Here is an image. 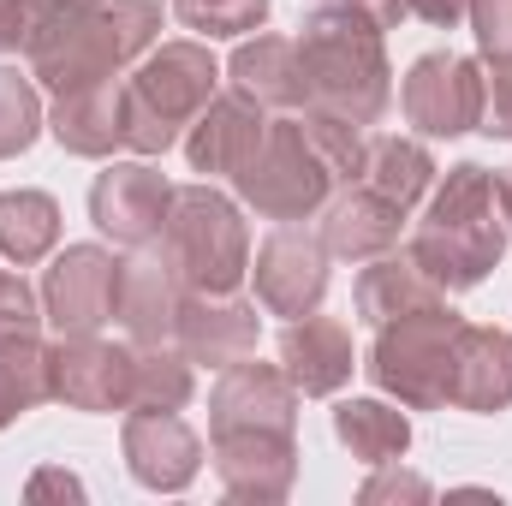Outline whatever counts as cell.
Wrapping results in <instances>:
<instances>
[{
    "label": "cell",
    "instance_id": "4316f807",
    "mask_svg": "<svg viewBox=\"0 0 512 506\" xmlns=\"http://www.w3.org/2000/svg\"><path fill=\"white\" fill-rule=\"evenodd\" d=\"M60 245V209L48 191H6L0 197V251L12 256L18 268L42 262Z\"/></svg>",
    "mask_w": 512,
    "mask_h": 506
},
{
    "label": "cell",
    "instance_id": "f546056e",
    "mask_svg": "<svg viewBox=\"0 0 512 506\" xmlns=\"http://www.w3.org/2000/svg\"><path fill=\"white\" fill-rule=\"evenodd\" d=\"M173 18L197 36H245L262 30L268 0H173Z\"/></svg>",
    "mask_w": 512,
    "mask_h": 506
},
{
    "label": "cell",
    "instance_id": "277c9868",
    "mask_svg": "<svg viewBox=\"0 0 512 506\" xmlns=\"http://www.w3.org/2000/svg\"><path fill=\"white\" fill-rule=\"evenodd\" d=\"M501 251H507V221H501V203H495V173L465 161L429 197V215L417 221L405 256L441 292H465L501 262Z\"/></svg>",
    "mask_w": 512,
    "mask_h": 506
},
{
    "label": "cell",
    "instance_id": "9c48e42d",
    "mask_svg": "<svg viewBox=\"0 0 512 506\" xmlns=\"http://www.w3.org/2000/svg\"><path fill=\"white\" fill-rule=\"evenodd\" d=\"M256 274V304L268 316H310L328 292V245L304 233L298 221H280L251 262Z\"/></svg>",
    "mask_w": 512,
    "mask_h": 506
},
{
    "label": "cell",
    "instance_id": "44dd1931",
    "mask_svg": "<svg viewBox=\"0 0 512 506\" xmlns=\"http://www.w3.org/2000/svg\"><path fill=\"white\" fill-rule=\"evenodd\" d=\"M405 233V209L382 197L376 185H358L346 197H328V221H322V245L328 256H352V262H370L387 256Z\"/></svg>",
    "mask_w": 512,
    "mask_h": 506
},
{
    "label": "cell",
    "instance_id": "8d00e7d4",
    "mask_svg": "<svg viewBox=\"0 0 512 506\" xmlns=\"http://www.w3.org/2000/svg\"><path fill=\"white\" fill-rule=\"evenodd\" d=\"M495 203H501V221L512 233V173H495Z\"/></svg>",
    "mask_w": 512,
    "mask_h": 506
},
{
    "label": "cell",
    "instance_id": "836d02e7",
    "mask_svg": "<svg viewBox=\"0 0 512 506\" xmlns=\"http://www.w3.org/2000/svg\"><path fill=\"white\" fill-rule=\"evenodd\" d=\"M477 131L512 137V60H495V72L483 78V120H477Z\"/></svg>",
    "mask_w": 512,
    "mask_h": 506
},
{
    "label": "cell",
    "instance_id": "d6986e66",
    "mask_svg": "<svg viewBox=\"0 0 512 506\" xmlns=\"http://www.w3.org/2000/svg\"><path fill=\"white\" fill-rule=\"evenodd\" d=\"M215 471L227 495L274 501L292 489V429H233L215 435Z\"/></svg>",
    "mask_w": 512,
    "mask_h": 506
},
{
    "label": "cell",
    "instance_id": "83f0119b",
    "mask_svg": "<svg viewBox=\"0 0 512 506\" xmlns=\"http://www.w3.org/2000/svg\"><path fill=\"white\" fill-rule=\"evenodd\" d=\"M54 399V364H48V346H36V334H18V340H0V429L12 417H24L30 405Z\"/></svg>",
    "mask_w": 512,
    "mask_h": 506
},
{
    "label": "cell",
    "instance_id": "8fae6325",
    "mask_svg": "<svg viewBox=\"0 0 512 506\" xmlns=\"http://www.w3.org/2000/svg\"><path fill=\"white\" fill-rule=\"evenodd\" d=\"M48 364H54V399L78 405V411H131L137 405V352H126V346L66 334L60 346H48Z\"/></svg>",
    "mask_w": 512,
    "mask_h": 506
},
{
    "label": "cell",
    "instance_id": "5b68a950",
    "mask_svg": "<svg viewBox=\"0 0 512 506\" xmlns=\"http://www.w3.org/2000/svg\"><path fill=\"white\" fill-rule=\"evenodd\" d=\"M155 245L185 274L191 292H209V298L233 292L251 274V233H245L239 209L209 185H173Z\"/></svg>",
    "mask_w": 512,
    "mask_h": 506
},
{
    "label": "cell",
    "instance_id": "52a82bcc",
    "mask_svg": "<svg viewBox=\"0 0 512 506\" xmlns=\"http://www.w3.org/2000/svg\"><path fill=\"white\" fill-rule=\"evenodd\" d=\"M459 334L465 316L447 310V298L393 316L382 322L376 346H370V376L382 381L387 393H399V405H453V370H459Z\"/></svg>",
    "mask_w": 512,
    "mask_h": 506
},
{
    "label": "cell",
    "instance_id": "2e32d148",
    "mask_svg": "<svg viewBox=\"0 0 512 506\" xmlns=\"http://www.w3.org/2000/svg\"><path fill=\"white\" fill-rule=\"evenodd\" d=\"M126 465L143 489H185L203 465V441L179 411H137L126 423Z\"/></svg>",
    "mask_w": 512,
    "mask_h": 506
},
{
    "label": "cell",
    "instance_id": "9a60e30c",
    "mask_svg": "<svg viewBox=\"0 0 512 506\" xmlns=\"http://www.w3.org/2000/svg\"><path fill=\"white\" fill-rule=\"evenodd\" d=\"M292 405L298 387L274 364H233L215 399H209V435H233V429H292Z\"/></svg>",
    "mask_w": 512,
    "mask_h": 506
},
{
    "label": "cell",
    "instance_id": "d4e9b609",
    "mask_svg": "<svg viewBox=\"0 0 512 506\" xmlns=\"http://www.w3.org/2000/svg\"><path fill=\"white\" fill-rule=\"evenodd\" d=\"M364 185H376L382 197H393V203L411 215V203L435 185V161H429V149H423L417 137L382 131V137L364 143Z\"/></svg>",
    "mask_w": 512,
    "mask_h": 506
},
{
    "label": "cell",
    "instance_id": "8992f818",
    "mask_svg": "<svg viewBox=\"0 0 512 506\" xmlns=\"http://www.w3.org/2000/svg\"><path fill=\"white\" fill-rule=\"evenodd\" d=\"M215 60L197 42H161L126 78V149L161 155L179 126H191L215 96Z\"/></svg>",
    "mask_w": 512,
    "mask_h": 506
},
{
    "label": "cell",
    "instance_id": "603a6c76",
    "mask_svg": "<svg viewBox=\"0 0 512 506\" xmlns=\"http://www.w3.org/2000/svg\"><path fill=\"white\" fill-rule=\"evenodd\" d=\"M459 411H501L512 405V334L507 328H471L459 334V370H453Z\"/></svg>",
    "mask_w": 512,
    "mask_h": 506
},
{
    "label": "cell",
    "instance_id": "e575fe53",
    "mask_svg": "<svg viewBox=\"0 0 512 506\" xmlns=\"http://www.w3.org/2000/svg\"><path fill=\"white\" fill-rule=\"evenodd\" d=\"M399 12L435 24V30H453L459 18H471V0H399Z\"/></svg>",
    "mask_w": 512,
    "mask_h": 506
},
{
    "label": "cell",
    "instance_id": "1f68e13d",
    "mask_svg": "<svg viewBox=\"0 0 512 506\" xmlns=\"http://www.w3.org/2000/svg\"><path fill=\"white\" fill-rule=\"evenodd\" d=\"M42 310H36V292L24 274L0 268V340H18V334H36Z\"/></svg>",
    "mask_w": 512,
    "mask_h": 506
},
{
    "label": "cell",
    "instance_id": "30bf717a",
    "mask_svg": "<svg viewBox=\"0 0 512 506\" xmlns=\"http://www.w3.org/2000/svg\"><path fill=\"white\" fill-rule=\"evenodd\" d=\"M191 304V286L185 274L167 262V251L149 239L120 262V298H114V316L137 346H167L179 334V316Z\"/></svg>",
    "mask_w": 512,
    "mask_h": 506
},
{
    "label": "cell",
    "instance_id": "f1b7e54d",
    "mask_svg": "<svg viewBox=\"0 0 512 506\" xmlns=\"http://www.w3.org/2000/svg\"><path fill=\"white\" fill-rule=\"evenodd\" d=\"M191 399V358L179 352H143L137 358V405L131 411H179Z\"/></svg>",
    "mask_w": 512,
    "mask_h": 506
},
{
    "label": "cell",
    "instance_id": "cb8c5ba5",
    "mask_svg": "<svg viewBox=\"0 0 512 506\" xmlns=\"http://www.w3.org/2000/svg\"><path fill=\"white\" fill-rule=\"evenodd\" d=\"M441 298V286L411 262V256H370V268L358 274V316L370 322V328H382L393 316H411V310H423V304H435Z\"/></svg>",
    "mask_w": 512,
    "mask_h": 506
},
{
    "label": "cell",
    "instance_id": "ba28073f",
    "mask_svg": "<svg viewBox=\"0 0 512 506\" xmlns=\"http://www.w3.org/2000/svg\"><path fill=\"white\" fill-rule=\"evenodd\" d=\"M405 120L429 137H459L483 120V72L465 54H423L399 84Z\"/></svg>",
    "mask_w": 512,
    "mask_h": 506
},
{
    "label": "cell",
    "instance_id": "5bb4252c",
    "mask_svg": "<svg viewBox=\"0 0 512 506\" xmlns=\"http://www.w3.org/2000/svg\"><path fill=\"white\" fill-rule=\"evenodd\" d=\"M268 137V120H262V102L245 96V90H227V96H209V108L191 120V137H185V155L197 173H233L251 161Z\"/></svg>",
    "mask_w": 512,
    "mask_h": 506
},
{
    "label": "cell",
    "instance_id": "4dcf8cb0",
    "mask_svg": "<svg viewBox=\"0 0 512 506\" xmlns=\"http://www.w3.org/2000/svg\"><path fill=\"white\" fill-rule=\"evenodd\" d=\"M36 126H42V108H36L30 78H18L12 66H0V161L24 155L36 143Z\"/></svg>",
    "mask_w": 512,
    "mask_h": 506
},
{
    "label": "cell",
    "instance_id": "6da1fadb",
    "mask_svg": "<svg viewBox=\"0 0 512 506\" xmlns=\"http://www.w3.org/2000/svg\"><path fill=\"white\" fill-rule=\"evenodd\" d=\"M161 0H30L24 60L48 90L120 78L155 48Z\"/></svg>",
    "mask_w": 512,
    "mask_h": 506
},
{
    "label": "cell",
    "instance_id": "ffe728a7",
    "mask_svg": "<svg viewBox=\"0 0 512 506\" xmlns=\"http://www.w3.org/2000/svg\"><path fill=\"white\" fill-rule=\"evenodd\" d=\"M280 370L298 393H334L352 376V334L334 316H292V328L280 334Z\"/></svg>",
    "mask_w": 512,
    "mask_h": 506
},
{
    "label": "cell",
    "instance_id": "4fadbf2b",
    "mask_svg": "<svg viewBox=\"0 0 512 506\" xmlns=\"http://www.w3.org/2000/svg\"><path fill=\"white\" fill-rule=\"evenodd\" d=\"M167 197H173V185H167L155 167L126 161V167H108V173L96 179L90 215H96V227H102L114 245H131V251H137V245H149V239L161 233Z\"/></svg>",
    "mask_w": 512,
    "mask_h": 506
},
{
    "label": "cell",
    "instance_id": "ac0fdd59",
    "mask_svg": "<svg viewBox=\"0 0 512 506\" xmlns=\"http://www.w3.org/2000/svg\"><path fill=\"white\" fill-rule=\"evenodd\" d=\"M54 137L84 161H102V155L126 149V78H96V84L60 90Z\"/></svg>",
    "mask_w": 512,
    "mask_h": 506
},
{
    "label": "cell",
    "instance_id": "e0dca14e",
    "mask_svg": "<svg viewBox=\"0 0 512 506\" xmlns=\"http://www.w3.org/2000/svg\"><path fill=\"white\" fill-rule=\"evenodd\" d=\"M191 364H215V370H233L256 352V304H239L233 292H191L185 316H179V334Z\"/></svg>",
    "mask_w": 512,
    "mask_h": 506
},
{
    "label": "cell",
    "instance_id": "d6a6232c",
    "mask_svg": "<svg viewBox=\"0 0 512 506\" xmlns=\"http://www.w3.org/2000/svg\"><path fill=\"white\" fill-rule=\"evenodd\" d=\"M471 24L489 60H512V0H471Z\"/></svg>",
    "mask_w": 512,
    "mask_h": 506
},
{
    "label": "cell",
    "instance_id": "484cf974",
    "mask_svg": "<svg viewBox=\"0 0 512 506\" xmlns=\"http://www.w3.org/2000/svg\"><path fill=\"white\" fill-rule=\"evenodd\" d=\"M334 435H340L364 465H399V453L411 447L405 411H393L382 399H346V405L334 411Z\"/></svg>",
    "mask_w": 512,
    "mask_h": 506
},
{
    "label": "cell",
    "instance_id": "7c38bea8",
    "mask_svg": "<svg viewBox=\"0 0 512 506\" xmlns=\"http://www.w3.org/2000/svg\"><path fill=\"white\" fill-rule=\"evenodd\" d=\"M114 298H120V256H108L102 245H66V256H54L42 304L60 334H96L102 322H114Z\"/></svg>",
    "mask_w": 512,
    "mask_h": 506
},
{
    "label": "cell",
    "instance_id": "3957f363",
    "mask_svg": "<svg viewBox=\"0 0 512 506\" xmlns=\"http://www.w3.org/2000/svg\"><path fill=\"white\" fill-rule=\"evenodd\" d=\"M304 72H310V108L352 120V126H376L393 102L387 84V54H382V24L364 0H322L310 6L304 30Z\"/></svg>",
    "mask_w": 512,
    "mask_h": 506
},
{
    "label": "cell",
    "instance_id": "d590c367",
    "mask_svg": "<svg viewBox=\"0 0 512 506\" xmlns=\"http://www.w3.org/2000/svg\"><path fill=\"white\" fill-rule=\"evenodd\" d=\"M24 24H30V0H0V54L24 48Z\"/></svg>",
    "mask_w": 512,
    "mask_h": 506
},
{
    "label": "cell",
    "instance_id": "7402d4cb",
    "mask_svg": "<svg viewBox=\"0 0 512 506\" xmlns=\"http://www.w3.org/2000/svg\"><path fill=\"white\" fill-rule=\"evenodd\" d=\"M233 78L262 108H286V114L310 108V72H304L298 36H256V42H245L233 54Z\"/></svg>",
    "mask_w": 512,
    "mask_h": 506
},
{
    "label": "cell",
    "instance_id": "7a4b0ae2",
    "mask_svg": "<svg viewBox=\"0 0 512 506\" xmlns=\"http://www.w3.org/2000/svg\"><path fill=\"white\" fill-rule=\"evenodd\" d=\"M364 173V131L334 114H292L268 126L262 149L239 167V191L262 221H304L328 209L334 185Z\"/></svg>",
    "mask_w": 512,
    "mask_h": 506
}]
</instances>
